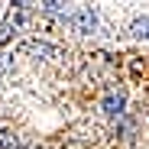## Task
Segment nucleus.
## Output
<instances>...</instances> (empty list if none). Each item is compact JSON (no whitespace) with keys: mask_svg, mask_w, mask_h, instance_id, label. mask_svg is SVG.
Wrapping results in <instances>:
<instances>
[{"mask_svg":"<svg viewBox=\"0 0 149 149\" xmlns=\"http://www.w3.org/2000/svg\"><path fill=\"white\" fill-rule=\"evenodd\" d=\"M120 110H123V94H107V97H104V113L113 117V113H120Z\"/></svg>","mask_w":149,"mask_h":149,"instance_id":"nucleus-1","label":"nucleus"},{"mask_svg":"<svg viewBox=\"0 0 149 149\" xmlns=\"http://www.w3.org/2000/svg\"><path fill=\"white\" fill-rule=\"evenodd\" d=\"M0 149H19V139L10 130H0Z\"/></svg>","mask_w":149,"mask_h":149,"instance_id":"nucleus-2","label":"nucleus"}]
</instances>
